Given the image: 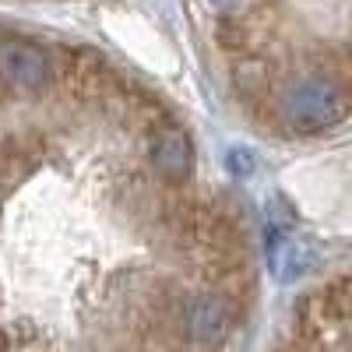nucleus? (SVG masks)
Instances as JSON below:
<instances>
[{"label": "nucleus", "mask_w": 352, "mask_h": 352, "mask_svg": "<svg viewBox=\"0 0 352 352\" xmlns=\"http://www.w3.org/2000/svg\"><path fill=\"white\" fill-rule=\"evenodd\" d=\"M278 113L296 131H324L349 116V92L328 71H303L278 92Z\"/></svg>", "instance_id": "nucleus-1"}, {"label": "nucleus", "mask_w": 352, "mask_h": 352, "mask_svg": "<svg viewBox=\"0 0 352 352\" xmlns=\"http://www.w3.org/2000/svg\"><path fill=\"white\" fill-rule=\"evenodd\" d=\"M232 320V303L219 292H201L194 300H184V328L194 342H219Z\"/></svg>", "instance_id": "nucleus-2"}, {"label": "nucleus", "mask_w": 352, "mask_h": 352, "mask_svg": "<svg viewBox=\"0 0 352 352\" xmlns=\"http://www.w3.org/2000/svg\"><path fill=\"white\" fill-rule=\"evenodd\" d=\"M0 78L14 88H39L50 78V56L32 43H0Z\"/></svg>", "instance_id": "nucleus-3"}, {"label": "nucleus", "mask_w": 352, "mask_h": 352, "mask_svg": "<svg viewBox=\"0 0 352 352\" xmlns=\"http://www.w3.org/2000/svg\"><path fill=\"white\" fill-rule=\"evenodd\" d=\"M148 155H152L155 169L162 176H169V180H184L194 162L190 138L180 127H155L148 138Z\"/></svg>", "instance_id": "nucleus-4"}, {"label": "nucleus", "mask_w": 352, "mask_h": 352, "mask_svg": "<svg viewBox=\"0 0 352 352\" xmlns=\"http://www.w3.org/2000/svg\"><path fill=\"white\" fill-rule=\"evenodd\" d=\"M314 247L307 240H278L272 250V272L278 282H296L310 264H314Z\"/></svg>", "instance_id": "nucleus-5"}, {"label": "nucleus", "mask_w": 352, "mask_h": 352, "mask_svg": "<svg viewBox=\"0 0 352 352\" xmlns=\"http://www.w3.org/2000/svg\"><path fill=\"white\" fill-rule=\"evenodd\" d=\"M226 162H229V169L236 173V176H247V173L254 169V159H250V152H240V148H236V152H229V159H226Z\"/></svg>", "instance_id": "nucleus-6"}, {"label": "nucleus", "mask_w": 352, "mask_h": 352, "mask_svg": "<svg viewBox=\"0 0 352 352\" xmlns=\"http://www.w3.org/2000/svg\"><path fill=\"white\" fill-rule=\"evenodd\" d=\"M212 8H219V11H226V8H232V4H240V0H208Z\"/></svg>", "instance_id": "nucleus-7"}]
</instances>
